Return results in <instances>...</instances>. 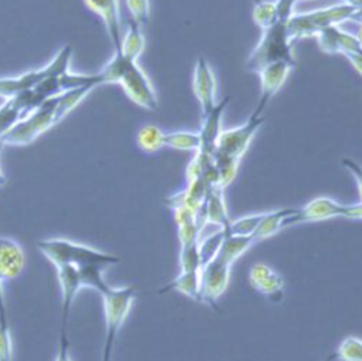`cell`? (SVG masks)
<instances>
[{"label":"cell","mask_w":362,"mask_h":361,"mask_svg":"<svg viewBox=\"0 0 362 361\" xmlns=\"http://www.w3.org/2000/svg\"><path fill=\"white\" fill-rule=\"evenodd\" d=\"M293 45L294 40L290 36L287 22L277 21L274 25L263 30L259 43L246 60V69L253 73H259L274 63H287L296 67Z\"/></svg>","instance_id":"cell-1"},{"label":"cell","mask_w":362,"mask_h":361,"mask_svg":"<svg viewBox=\"0 0 362 361\" xmlns=\"http://www.w3.org/2000/svg\"><path fill=\"white\" fill-rule=\"evenodd\" d=\"M359 11L349 4L341 2L324 9H317L314 12L293 15L287 21L290 36L294 42L307 38H315L322 30L339 26L345 22H358Z\"/></svg>","instance_id":"cell-2"},{"label":"cell","mask_w":362,"mask_h":361,"mask_svg":"<svg viewBox=\"0 0 362 361\" xmlns=\"http://www.w3.org/2000/svg\"><path fill=\"white\" fill-rule=\"evenodd\" d=\"M37 248L56 268L62 265H73L76 268H80L97 262L107 263L110 266L119 263V258L111 253L63 238L39 241Z\"/></svg>","instance_id":"cell-3"},{"label":"cell","mask_w":362,"mask_h":361,"mask_svg":"<svg viewBox=\"0 0 362 361\" xmlns=\"http://www.w3.org/2000/svg\"><path fill=\"white\" fill-rule=\"evenodd\" d=\"M101 297L105 313V344L103 350V358H111L117 336L125 323L136 297V289L134 286H110L101 294Z\"/></svg>","instance_id":"cell-4"},{"label":"cell","mask_w":362,"mask_h":361,"mask_svg":"<svg viewBox=\"0 0 362 361\" xmlns=\"http://www.w3.org/2000/svg\"><path fill=\"white\" fill-rule=\"evenodd\" d=\"M59 94L47 98L37 108L25 115L4 138L5 145L22 147L29 145L36 141L40 135L54 127L57 122L56 108H57Z\"/></svg>","instance_id":"cell-5"},{"label":"cell","mask_w":362,"mask_h":361,"mask_svg":"<svg viewBox=\"0 0 362 361\" xmlns=\"http://www.w3.org/2000/svg\"><path fill=\"white\" fill-rule=\"evenodd\" d=\"M71 52L73 50L70 46H64L47 66L39 70H32L25 74H19L16 77L0 79V97H4L5 100L15 97L18 94L32 90L49 76H62L63 73L69 71L70 62H71Z\"/></svg>","instance_id":"cell-6"},{"label":"cell","mask_w":362,"mask_h":361,"mask_svg":"<svg viewBox=\"0 0 362 361\" xmlns=\"http://www.w3.org/2000/svg\"><path fill=\"white\" fill-rule=\"evenodd\" d=\"M264 120H266L264 113H262L256 108L245 124L230 128V130H226V131H222L218 145H216V151L214 154L242 161V158L246 154V151L249 149L255 135L262 128Z\"/></svg>","instance_id":"cell-7"},{"label":"cell","mask_w":362,"mask_h":361,"mask_svg":"<svg viewBox=\"0 0 362 361\" xmlns=\"http://www.w3.org/2000/svg\"><path fill=\"white\" fill-rule=\"evenodd\" d=\"M118 84L122 87L125 94L136 105L155 111L158 108V96L152 81L138 62H128Z\"/></svg>","instance_id":"cell-8"},{"label":"cell","mask_w":362,"mask_h":361,"mask_svg":"<svg viewBox=\"0 0 362 361\" xmlns=\"http://www.w3.org/2000/svg\"><path fill=\"white\" fill-rule=\"evenodd\" d=\"M345 204H341L328 197H318L310 201L303 208H296L294 214L287 217L283 222V229L303 224L327 221L331 218H342Z\"/></svg>","instance_id":"cell-9"},{"label":"cell","mask_w":362,"mask_h":361,"mask_svg":"<svg viewBox=\"0 0 362 361\" xmlns=\"http://www.w3.org/2000/svg\"><path fill=\"white\" fill-rule=\"evenodd\" d=\"M232 265L215 258L201 268V302L215 304L230 282Z\"/></svg>","instance_id":"cell-10"},{"label":"cell","mask_w":362,"mask_h":361,"mask_svg":"<svg viewBox=\"0 0 362 361\" xmlns=\"http://www.w3.org/2000/svg\"><path fill=\"white\" fill-rule=\"evenodd\" d=\"M192 90L199 103L202 117L208 115L218 104V81L215 71L206 57H201L195 64Z\"/></svg>","instance_id":"cell-11"},{"label":"cell","mask_w":362,"mask_h":361,"mask_svg":"<svg viewBox=\"0 0 362 361\" xmlns=\"http://www.w3.org/2000/svg\"><path fill=\"white\" fill-rule=\"evenodd\" d=\"M293 69L294 67L287 63H274L257 73L260 77L262 87V94L259 98V104L256 107L259 111L264 113L269 101L281 90Z\"/></svg>","instance_id":"cell-12"},{"label":"cell","mask_w":362,"mask_h":361,"mask_svg":"<svg viewBox=\"0 0 362 361\" xmlns=\"http://www.w3.org/2000/svg\"><path fill=\"white\" fill-rule=\"evenodd\" d=\"M320 49L328 55H351L362 52V45L354 33L344 32L339 26H332L315 36Z\"/></svg>","instance_id":"cell-13"},{"label":"cell","mask_w":362,"mask_h":361,"mask_svg":"<svg viewBox=\"0 0 362 361\" xmlns=\"http://www.w3.org/2000/svg\"><path fill=\"white\" fill-rule=\"evenodd\" d=\"M223 190L225 188H222L219 185L209 187L206 200L198 212V218L204 227L211 224V225H216L223 229L230 224L232 219L228 212Z\"/></svg>","instance_id":"cell-14"},{"label":"cell","mask_w":362,"mask_h":361,"mask_svg":"<svg viewBox=\"0 0 362 361\" xmlns=\"http://www.w3.org/2000/svg\"><path fill=\"white\" fill-rule=\"evenodd\" d=\"M26 256L22 246L12 238H0V280L4 283L22 275Z\"/></svg>","instance_id":"cell-15"},{"label":"cell","mask_w":362,"mask_h":361,"mask_svg":"<svg viewBox=\"0 0 362 361\" xmlns=\"http://www.w3.org/2000/svg\"><path fill=\"white\" fill-rule=\"evenodd\" d=\"M84 4L91 12L103 19L104 26L114 45V50H118L122 39L118 0H84Z\"/></svg>","instance_id":"cell-16"},{"label":"cell","mask_w":362,"mask_h":361,"mask_svg":"<svg viewBox=\"0 0 362 361\" xmlns=\"http://www.w3.org/2000/svg\"><path fill=\"white\" fill-rule=\"evenodd\" d=\"M230 97L223 98L221 103L216 104V107L205 117H202V127L199 131L201 135V152L214 155L216 151V145L219 141V137L222 134V120H223V113L226 107L229 105Z\"/></svg>","instance_id":"cell-17"},{"label":"cell","mask_w":362,"mask_h":361,"mask_svg":"<svg viewBox=\"0 0 362 361\" xmlns=\"http://www.w3.org/2000/svg\"><path fill=\"white\" fill-rule=\"evenodd\" d=\"M57 276L62 287V310H63V326H67L71 304L74 303L78 292L83 289L80 273L73 265L57 266Z\"/></svg>","instance_id":"cell-18"},{"label":"cell","mask_w":362,"mask_h":361,"mask_svg":"<svg viewBox=\"0 0 362 361\" xmlns=\"http://www.w3.org/2000/svg\"><path fill=\"white\" fill-rule=\"evenodd\" d=\"M249 280L257 292L266 296L279 294L284 287L283 276L264 263H256L252 266Z\"/></svg>","instance_id":"cell-19"},{"label":"cell","mask_w":362,"mask_h":361,"mask_svg":"<svg viewBox=\"0 0 362 361\" xmlns=\"http://www.w3.org/2000/svg\"><path fill=\"white\" fill-rule=\"evenodd\" d=\"M29 114L25 94L6 98L0 105V139H2L25 115Z\"/></svg>","instance_id":"cell-20"},{"label":"cell","mask_w":362,"mask_h":361,"mask_svg":"<svg viewBox=\"0 0 362 361\" xmlns=\"http://www.w3.org/2000/svg\"><path fill=\"white\" fill-rule=\"evenodd\" d=\"M144 49H145V38H144L142 28L138 26L134 21H131L125 35H122L119 49L114 52H119L124 57L132 62H138L139 56L144 53Z\"/></svg>","instance_id":"cell-21"},{"label":"cell","mask_w":362,"mask_h":361,"mask_svg":"<svg viewBox=\"0 0 362 361\" xmlns=\"http://www.w3.org/2000/svg\"><path fill=\"white\" fill-rule=\"evenodd\" d=\"M255 243H256V239L253 236L226 235V238L223 239V243H222L216 258H219V259H222L226 263L233 266V263L242 255H245Z\"/></svg>","instance_id":"cell-22"},{"label":"cell","mask_w":362,"mask_h":361,"mask_svg":"<svg viewBox=\"0 0 362 361\" xmlns=\"http://www.w3.org/2000/svg\"><path fill=\"white\" fill-rule=\"evenodd\" d=\"M169 290L184 293L185 296L201 302V270L180 272L176 279H173L166 287L160 290V293Z\"/></svg>","instance_id":"cell-23"},{"label":"cell","mask_w":362,"mask_h":361,"mask_svg":"<svg viewBox=\"0 0 362 361\" xmlns=\"http://www.w3.org/2000/svg\"><path fill=\"white\" fill-rule=\"evenodd\" d=\"M296 208H284V210H277L272 212H264V217L255 234L256 242L267 239L273 235H276L279 231L283 229V222L287 217L293 215Z\"/></svg>","instance_id":"cell-24"},{"label":"cell","mask_w":362,"mask_h":361,"mask_svg":"<svg viewBox=\"0 0 362 361\" xmlns=\"http://www.w3.org/2000/svg\"><path fill=\"white\" fill-rule=\"evenodd\" d=\"M136 144L144 152H156L165 147V131L153 124L144 125L136 134Z\"/></svg>","instance_id":"cell-25"},{"label":"cell","mask_w":362,"mask_h":361,"mask_svg":"<svg viewBox=\"0 0 362 361\" xmlns=\"http://www.w3.org/2000/svg\"><path fill=\"white\" fill-rule=\"evenodd\" d=\"M165 147L177 151H199L201 135L191 131H172L165 132Z\"/></svg>","instance_id":"cell-26"},{"label":"cell","mask_w":362,"mask_h":361,"mask_svg":"<svg viewBox=\"0 0 362 361\" xmlns=\"http://www.w3.org/2000/svg\"><path fill=\"white\" fill-rule=\"evenodd\" d=\"M91 90H94V88L83 87V88H76V90H69V91L60 93L59 100H57V108H56L57 122H60L69 113H71L91 93Z\"/></svg>","instance_id":"cell-27"},{"label":"cell","mask_w":362,"mask_h":361,"mask_svg":"<svg viewBox=\"0 0 362 361\" xmlns=\"http://www.w3.org/2000/svg\"><path fill=\"white\" fill-rule=\"evenodd\" d=\"M264 217V212L262 214H252L247 217H242L238 219H232L230 224L223 228L226 235H233V236H253Z\"/></svg>","instance_id":"cell-28"},{"label":"cell","mask_w":362,"mask_h":361,"mask_svg":"<svg viewBox=\"0 0 362 361\" xmlns=\"http://www.w3.org/2000/svg\"><path fill=\"white\" fill-rule=\"evenodd\" d=\"M253 21L262 29H267L279 21L276 0H255Z\"/></svg>","instance_id":"cell-29"},{"label":"cell","mask_w":362,"mask_h":361,"mask_svg":"<svg viewBox=\"0 0 362 361\" xmlns=\"http://www.w3.org/2000/svg\"><path fill=\"white\" fill-rule=\"evenodd\" d=\"M214 162L218 173V185L222 188H226L229 184L233 183V179L238 175L240 159L214 154Z\"/></svg>","instance_id":"cell-30"},{"label":"cell","mask_w":362,"mask_h":361,"mask_svg":"<svg viewBox=\"0 0 362 361\" xmlns=\"http://www.w3.org/2000/svg\"><path fill=\"white\" fill-rule=\"evenodd\" d=\"M225 238H226V232L225 229L221 228L219 231L211 234L209 236L199 239V253H201L202 266L216 258Z\"/></svg>","instance_id":"cell-31"},{"label":"cell","mask_w":362,"mask_h":361,"mask_svg":"<svg viewBox=\"0 0 362 361\" xmlns=\"http://www.w3.org/2000/svg\"><path fill=\"white\" fill-rule=\"evenodd\" d=\"M179 265H180V272L201 270L202 260H201V253H199V242L195 245L180 248Z\"/></svg>","instance_id":"cell-32"},{"label":"cell","mask_w":362,"mask_h":361,"mask_svg":"<svg viewBox=\"0 0 362 361\" xmlns=\"http://www.w3.org/2000/svg\"><path fill=\"white\" fill-rule=\"evenodd\" d=\"M337 358L344 361H362V340L358 337H346L337 350Z\"/></svg>","instance_id":"cell-33"},{"label":"cell","mask_w":362,"mask_h":361,"mask_svg":"<svg viewBox=\"0 0 362 361\" xmlns=\"http://www.w3.org/2000/svg\"><path fill=\"white\" fill-rule=\"evenodd\" d=\"M127 8L132 16V21L144 29L148 25L151 16L149 0H127Z\"/></svg>","instance_id":"cell-34"},{"label":"cell","mask_w":362,"mask_h":361,"mask_svg":"<svg viewBox=\"0 0 362 361\" xmlns=\"http://www.w3.org/2000/svg\"><path fill=\"white\" fill-rule=\"evenodd\" d=\"M342 165L349 171V173L356 180L358 194H359V198L362 201V166L358 162H355L354 159H349V158H344L342 159Z\"/></svg>","instance_id":"cell-35"},{"label":"cell","mask_w":362,"mask_h":361,"mask_svg":"<svg viewBox=\"0 0 362 361\" xmlns=\"http://www.w3.org/2000/svg\"><path fill=\"white\" fill-rule=\"evenodd\" d=\"M56 361H71L67 326H63V324H62V331H60V343H59V353H57Z\"/></svg>","instance_id":"cell-36"},{"label":"cell","mask_w":362,"mask_h":361,"mask_svg":"<svg viewBox=\"0 0 362 361\" xmlns=\"http://www.w3.org/2000/svg\"><path fill=\"white\" fill-rule=\"evenodd\" d=\"M342 218L362 221V201L359 204H351V205L346 204L345 208H344Z\"/></svg>","instance_id":"cell-37"},{"label":"cell","mask_w":362,"mask_h":361,"mask_svg":"<svg viewBox=\"0 0 362 361\" xmlns=\"http://www.w3.org/2000/svg\"><path fill=\"white\" fill-rule=\"evenodd\" d=\"M348 60H349V63L355 67V70L362 76V52H359V53H351V55H346L345 56Z\"/></svg>","instance_id":"cell-38"},{"label":"cell","mask_w":362,"mask_h":361,"mask_svg":"<svg viewBox=\"0 0 362 361\" xmlns=\"http://www.w3.org/2000/svg\"><path fill=\"white\" fill-rule=\"evenodd\" d=\"M4 147H5V144H4L2 139H0V154H2ZM5 184H6V176H5L4 171H2V166H0V187H4Z\"/></svg>","instance_id":"cell-39"},{"label":"cell","mask_w":362,"mask_h":361,"mask_svg":"<svg viewBox=\"0 0 362 361\" xmlns=\"http://www.w3.org/2000/svg\"><path fill=\"white\" fill-rule=\"evenodd\" d=\"M334 358H337V353H335V354H332V355H329V357H327L324 361H332Z\"/></svg>","instance_id":"cell-40"},{"label":"cell","mask_w":362,"mask_h":361,"mask_svg":"<svg viewBox=\"0 0 362 361\" xmlns=\"http://www.w3.org/2000/svg\"><path fill=\"white\" fill-rule=\"evenodd\" d=\"M103 361H110V360H103Z\"/></svg>","instance_id":"cell-41"}]
</instances>
